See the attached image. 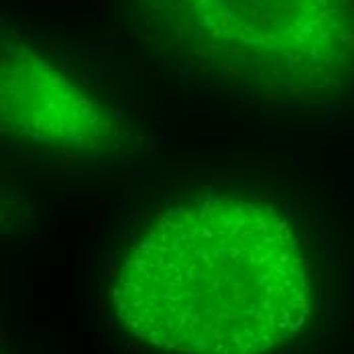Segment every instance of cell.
<instances>
[{"instance_id":"obj_1","label":"cell","mask_w":354,"mask_h":354,"mask_svg":"<svg viewBox=\"0 0 354 354\" xmlns=\"http://www.w3.org/2000/svg\"><path fill=\"white\" fill-rule=\"evenodd\" d=\"M116 318L176 354H269L310 318L297 236L273 204L210 198L161 214L112 285Z\"/></svg>"},{"instance_id":"obj_2","label":"cell","mask_w":354,"mask_h":354,"mask_svg":"<svg viewBox=\"0 0 354 354\" xmlns=\"http://www.w3.org/2000/svg\"><path fill=\"white\" fill-rule=\"evenodd\" d=\"M165 33L269 98H332L354 73V0H153Z\"/></svg>"}]
</instances>
